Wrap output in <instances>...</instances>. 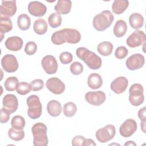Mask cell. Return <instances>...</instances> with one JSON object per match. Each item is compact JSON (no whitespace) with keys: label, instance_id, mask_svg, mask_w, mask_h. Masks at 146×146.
Returning a JSON list of instances; mask_svg holds the SVG:
<instances>
[{"label":"cell","instance_id":"cell-1","mask_svg":"<svg viewBox=\"0 0 146 146\" xmlns=\"http://www.w3.org/2000/svg\"><path fill=\"white\" fill-rule=\"evenodd\" d=\"M51 42L56 45H60L66 42L75 44L80 42L81 34L74 29L65 28L54 32L51 36Z\"/></svg>","mask_w":146,"mask_h":146},{"label":"cell","instance_id":"cell-2","mask_svg":"<svg viewBox=\"0 0 146 146\" xmlns=\"http://www.w3.org/2000/svg\"><path fill=\"white\" fill-rule=\"evenodd\" d=\"M77 56L82 60L91 70H98L102 63V59L95 53L86 47H79L76 50Z\"/></svg>","mask_w":146,"mask_h":146},{"label":"cell","instance_id":"cell-3","mask_svg":"<svg viewBox=\"0 0 146 146\" xmlns=\"http://www.w3.org/2000/svg\"><path fill=\"white\" fill-rule=\"evenodd\" d=\"M47 128L43 123L38 122L31 128L33 135V144L34 146H46L48 145V140L47 135Z\"/></svg>","mask_w":146,"mask_h":146},{"label":"cell","instance_id":"cell-4","mask_svg":"<svg viewBox=\"0 0 146 146\" xmlns=\"http://www.w3.org/2000/svg\"><path fill=\"white\" fill-rule=\"evenodd\" d=\"M114 17L112 13L107 10L102 11L93 18L92 24L94 29L98 31H102L108 29L112 23Z\"/></svg>","mask_w":146,"mask_h":146},{"label":"cell","instance_id":"cell-5","mask_svg":"<svg viewBox=\"0 0 146 146\" xmlns=\"http://www.w3.org/2000/svg\"><path fill=\"white\" fill-rule=\"evenodd\" d=\"M29 107L27 115L32 119L39 118L42 114V106L39 97L36 95H32L27 98L26 100Z\"/></svg>","mask_w":146,"mask_h":146},{"label":"cell","instance_id":"cell-6","mask_svg":"<svg viewBox=\"0 0 146 146\" xmlns=\"http://www.w3.org/2000/svg\"><path fill=\"white\" fill-rule=\"evenodd\" d=\"M144 88L139 83L132 84L129 90V101L133 106H139L144 100Z\"/></svg>","mask_w":146,"mask_h":146},{"label":"cell","instance_id":"cell-7","mask_svg":"<svg viewBox=\"0 0 146 146\" xmlns=\"http://www.w3.org/2000/svg\"><path fill=\"white\" fill-rule=\"evenodd\" d=\"M116 134V129L114 125L108 124L97 130L95 133L97 140L102 143H107L112 140Z\"/></svg>","mask_w":146,"mask_h":146},{"label":"cell","instance_id":"cell-8","mask_svg":"<svg viewBox=\"0 0 146 146\" xmlns=\"http://www.w3.org/2000/svg\"><path fill=\"white\" fill-rule=\"evenodd\" d=\"M146 35L144 31L136 30L127 39L126 43L129 47L135 48L145 44Z\"/></svg>","mask_w":146,"mask_h":146},{"label":"cell","instance_id":"cell-9","mask_svg":"<svg viewBox=\"0 0 146 146\" xmlns=\"http://www.w3.org/2000/svg\"><path fill=\"white\" fill-rule=\"evenodd\" d=\"M1 66L7 72H15L18 68V62L16 57L12 54H6L1 59Z\"/></svg>","mask_w":146,"mask_h":146},{"label":"cell","instance_id":"cell-10","mask_svg":"<svg viewBox=\"0 0 146 146\" xmlns=\"http://www.w3.org/2000/svg\"><path fill=\"white\" fill-rule=\"evenodd\" d=\"M137 125L136 121L132 119L125 120L120 125L119 133L124 137L131 136L137 130Z\"/></svg>","mask_w":146,"mask_h":146},{"label":"cell","instance_id":"cell-11","mask_svg":"<svg viewBox=\"0 0 146 146\" xmlns=\"http://www.w3.org/2000/svg\"><path fill=\"white\" fill-rule=\"evenodd\" d=\"M46 86L50 92L56 95L62 94L66 88L64 83L56 77L49 78L46 82Z\"/></svg>","mask_w":146,"mask_h":146},{"label":"cell","instance_id":"cell-12","mask_svg":"<svg viewBox=\"0 0 146 146\" xmlns=\"http://www.w3.org/2000/svg\"><path fill=\"white\" fill-rule=\"evenodd\" d=\"M106 99V94L102 91H90L85 94L86 100L92 106H100L105 102Z\"/></svg>","mask_w":146,"mask_h":146},{"label":"cell","instance_id":"cell-13","mask_svg":"<svg viewBox=\"0 0 146 146\" xmlns=\"http://www.w3.org/2000/svg\"><path fill=\"white\" fill-rule=\"evenodd\" d=\"M145 63L144 56L141 54H135L130 56L126 60L125 64L129 70L134 71L143 67Z\"/></svg>","mask_w":146,"mask_h":146},{"label":"cell","instance_id":"cell-14","mask_svg":"<svg viewBox=\"0 0 146 146\" xmlns=\"http://www.w3.org/2000/svg\"><path fill=\"white\" fill-rule=\"evenodd\" d=\"M42 66L47 74H55L58 70V64L55 58L50 55L44 56L42 60Z\"/></svg>","mask_w":146,"mask_h":146},{"label":"cell","instance_id":"cell-15","mask_svg":"<svg viewBox=\"0 0 146 146\" xmlns=\"http://www.w3.org/2000/svg\"><path fill=\"white\" fill-rule=\"evenodd\" d=\"M17 11L16 1H2L0 6V15L11 17Z\"/></svg>","mask_w":146,"mask_h":146},{"label":"cell","instance_id":"cell-16","mask_svg":"<svg viewBox=\"0 0 146 146\" xmlns=\"http://www.w3.org/2000/svg\"><path fill=\"white\" fill-rule=\"evenodd\" d=\"M128 85V79L124 76H119L114 79L111 83V90L117 94L124 92Z\"/></svg>","mask_w":146,"mask_h":146},{"label":"cell","instance_id":"cell-17","mask_svg":"<svg viewBox=\"0 0 146 146\" xmlns=\"http://www.w3.org/2000/svg\"><path fill=\"white\" fill-rule=\"evenodd\" d=\"M28 11L29 13L34 17H42L46 11L47 7L45 5L39 1H32L29 3Z\"/></svg>","mask_w":146,"mask_h":146},{"label":"cell","instance_id":"cell-18","mask_svg":"<svg viewBox=\"0 0 146 146\" xmlns=\"http://www.w3.org/2000/svg\"><path fill=\"white\" fill-rule=\"evenodd\" d=\"M3 107L10 113L15 112L18 107V101L15 95L7 94L5 95L2 100Z\"/></svg>","mask_w":146,"mask_h":146},{"label":"cell","instance_id":"cell-19","mask_svg":"<svg viewBox=\"0 0 146 146\" xmlns=\"http://www.w3.org/2000/svg\"><path fill=\"white\" fill-rule=\"evenodd\" d=\"M23 42L21 38L14 36L9 37L5 41L6 47L10 51H18L20 50L23 46Z\"/></svg>","mask_w":146,"mask_h":146},{"label":"cell","instance_id":"cell-20","mask_svg":"<svg viewBox=\"0 0 146 146\" xmlns=\"http://www.w3.org/2000/svg\"><path fill=\"white\" fill-rule=\"evenodd\" d=\"M72 2L70 0H59L54 7V10L59 14H67L71 9Z\"/></svg>","mask_w":146,"mask_h":146},{"label":"cell","instance_id":"cell-21","mask_svg":"<svg viewBox=\"0 0 146 146\" xmlns=\"http://www.w3.org/2000/svg\"><path fill=\"white\" fill-rule=\"evenodd\" d=\"M47 110L50 116L56 117L60 115L62 112V105L58 101L52 100L48 102L47 105Z\"/></svg>","mask_w":146,"mask_h":146},{"label":"cell","instance_id":"cell-22","mask_svg":"<svg viewBox=\"0 0 146 146\" xmlns=\"http://www.w3.org/2000/svg\"><path fill=\"white\" fill-rule=\"evenodd\" d=\"M12 29L13 23L10 17L0 15V32L1 40L3 39L5 33L9 32Z\"/></svg>","mask_w":146,"mask_h":146},{"label":"cell","instance_id":"cell-23","mask_svg":"<svg viewBox=\"0 0 146 146\" xmlns=\"http://www.w3.org/2000/svg\"><path fill=\"white\" fill-rule=\"evenodd\" d=\"M129 23L132 29L137 30L143 26L144 18L140 13H132L129 17Z\"/></svg>","mask_w":146,"mask_h":146},{"label":"cell","instance_id":"cell-24","mask_svg":"<svg viewBox=\"0 0 146 146\" xmlns=\"http://www.w3.org/2000/svg\"><path fill=\"white\" fill-rule=\"evenodd\" d=\"M103 84V80L101 76L97 73H92L89 75L87 79L88 87L93 90L99 88Z\"/></svg>","mask_w":146,"mask_h":146},{"label":"cell","instance_id":"cell-25","mask_svg":"<svg viewBox=\"0 0 146 146\" xmlns=\"http://www.w3.org/2000/svg\"><path fill=\"white\" fill-rule=\"evenodd\" d=\"M127 31V25L126 22L123 19L117 21L113 29L114 35L117 38H120L125 34Z\"/></svg>","mask_w":146,"mask_h":146},{"label":"cell","instance_id":"cell-26","mask_svg":"<svg viewBox=\"0 0 146 146\" xmlns=\"http://www.w3.org/2000/svg\"><path fill=\"white\" fill-rule=\"evenodd\" d=\"M129 2L127 0H115L112 5V10L115 14H122L128 7Z\"/></svg>","mask_w":146,"mask_h":146},{"label":"cell","instance_id":"cell-27","mask_svg":"<svg viewBox=\"0 0 146 146\" xmlns=\"http://www.w3.org/2000/svg\"><path fill=\"white\" fill-rule=\"evenodd\" d=\"M47 23L44 19L39 18L35 21L33 25V29L36 34L38 35H43L47 32Z\"/></svg>","mask_w":146,"mask_h":146},{"label":"cell","instance_id":"cell-28","mask_svg":"<svg viewBox=\"0 0 146 146\" xmlns=\"http://www.w3.org/2000/svg\"><path fill=\"white\" fill-rule=\"evenodd\" d=\"M113 44L107 41H104L100 43L97 46L98 52L103 56H108L111 54L113 50Z\"/></svg>","mask_w":146,"mask_h":146},{"label":"cell","instance_id":"cell-29","mask_svg":"<svg viewBox=\"0 0 146 146\" xmlns=\"http://www.w3.org/2000/svg\"><path fill=\"white\" fill-rule=\"evenodd\" d=\"M17 25L21 30H27L30 27L31 19L27 14H22L17 18Z\"/></svg>","mask_w":146,"mask_h":146},{"label":"cell","instance_id":"cell-30","mask_svg":"<svg viewBox=\"0 0 146 146\" xmlns=\"http://www.w3.org/2000/svg\"><path fill=\"white\" fill-rule=\"evenodd\" d=\"M63 114L68 117H72L75 115L77 111L76 105L71 102H67L63 106Z\"/></svg>","mask_w":146,"mask_h":146},{"label":"cell","instance_id":"cell-31","mask_svg":"<svg viewBox=\"0 0 146 146\" xmlns=\"http://www.w3.org/2000/svg\"><path fill=\"white\" fill-rule=\"evenodd\" d=\"M62 17L60 14L57 13H53L51 14L48 18V22L50 26L53 29L56 28L61 25Z\"/></svg>","mask_w":146,"mask_h":146},{"label":"cell","instance_id":"cell-32","mask_svg":"<svg viewBox=\"0 0 146 146\" xmlns=\"http://www.w3.org/2000/svg\"><path fill=\"white\" fill-rule=\"evenodd\" d=\"M25 120L21 115L14 116L11 121V125L13 128L17 130H22L25 126Z\"/></svg>","mask_w":146,"mask_h":146},{"label":"cell","instance_id":"cell-33","mask_svg":"<svg viewBox=\"0 0 146 146\" xmlns=\"http://www.w3.org/2000/svg\"><path fill=\"white\" fill-rule=\"evenodd\" d=\"M18 84L19 81L17 77L10 76L6 79L4 83V86L7 91H14V90H17Z\"/></svg>","mask_w":146,"mask_h":146},{"label":"cell","instance_id":"cell-34","mask_svg":"<svg viewBox=\"0 0 146 146\" xmlns=\"http://www.w3.org/2000/svg\"><path fill=\"white\" fill-rule=\"evenodd\" d=\"M9 137L14 141H20L25 137V132L22 130H17L13 128L8 131Z\"/></svg>","mask_w":146,"mask_h":146},{"label":"cell","instance_id":"cell-35","mask_svg":"<svg viewBox=\"0 0 146 146\" xmlns=\"http://www.w3.org/2000/svg\"><path fill=\"white\" fill-rule=\"evenodd\" d=\"M16 90L18 94L21 95H25L31 91V85L30 84H29L28 83L25 82H19Z\"/></svg>","mask_w":146,"mask_h":146},{"label":"cell","instance_id":"cell-36","mask_svg":"<svg viewBox=\"0 0 146 146\" xmlns=\"http://www.w3.org/2000/svg\"><path fill=\"white\" fill-rule=\"evenodd\" d=\"M83 71V66L82 64L79 62H74L70 66V71L75 75L81 74Z\"/></svg>","mask_w":146,"mask_h":146},{"label":"cell","instance_id":"cell-37","mask_svg":"<svg viewBox=\"0 0 146 146\" xmlns=\"http://www.w3.org/2000/svg\"><path fill=\"white\" fill-rule=\"evenodd\" d=\"M37 50V45L36 44L32 41L29 42L26 44L25 47V52L28 55H34Z\"/></svg>","mask_w":146,"mask_h":146},{"label":"cell","instance_id":"cell-38","mask_svg":"<svg viewBox=\"0 0 146 146\" xmlns=\"http://www.w3.org/2000/svg\"><path fill=\"white\" fill-rule=\"evenodd\" d=\"M72 59L73 56L72 54L68 51H64L59 55V60L60 62L64 64L70 63L72 62Z\"/></svg>","mask_w":146,"mask_h":146},{"label":"cell","instance_id":"cell-39","mask_svg":"<svg viewBox=\"0 0 146 146\" xmlns=\"http://www.w3.org/2000/svg\"><path fill=\"white\" fill-rule=\"evenodd\" d=\"M128 51L124 46H119L117 47L115 52V56L119 59H124L128 55Z\"/></svg>","mask_w":146,"mask_h":146},{"label":"cell","instance_id":"cell-40","mask_svg":"<svg viewBox=\"0 0 146 146\" xmlns=\"http://www.w3.org/2000/svg\"><path fill=\"white\" fill-rule=\"evenodd\" d=\"M44 82L42 79H36L33 80L31 83V90L34 91H38L42 90L44 87Z\"/></svg>","mask_w":146,"mask_h":146},{"label":"cell","instance_id":"cell-41","mask_svg":"<svg viewBox=\"0 0 146 146\" xmlns=\"http://www.w3.org/2000/svg\"><path fill=\"white\" fill-rule=\"evenodd\" d=\"M10 113L4 107L1 109L0 114V121L1 123H7L10 119Z\"/></svg>","mask_w":146,"mask_h":146},{"label":"cell","instance_id":"cell-42","mask_svg":"<svg viewBox=\"0 0 146 146\" xmlns=\"http://www.w3.org/2000/svg\"><path fill=\"white\" fill-rule=\"evenodd\" d=\"M85 137L81 135L75 136L72 140V145L73 146H82Z\"/></svg>","mask_w":146,"mask_h":146},{"label":"cell","instance_id":"cell-43","mask_svg":"<svg viewBox=\"0 0 146 146\" xmlns=\"http://www.w3.org/2000/svg\"><path fill=\"white\" fill-rule=\"evenodd\" d=\"M138 117L141 121L146 122V108L145 107L140 109L138 111Z\"/></svg>","mask_w":146,"mask_h":146},{"label":"cell","instance_id":"cell-44","mask_svg":"<svg viewBox=\"0 0 146 146\" xmlns=\"http://www.w3.org/2000/svg\"><path fill=\"white\" fill-rule=\"evenodd\" d=\"M96 144L95 143L94 140L91 139H86L82 144V146H95Z\"/></svg>","mask_w":146,"mask_h":146},{"label":"cell","instance_id":"cell-45","mask_svg":"<svg viewBox=\"0 0 146 146\" xmlns=\"http://www.w3.org/2000/svg\"><path fill=\"white\" fill-rule=\"evenodd\" d=\"M145 123L146 122H143V121H141V123H140L141 129L144 133H145Z\"/></svg>","mask_w":146,"mask_h":146},{"label":"cell","instance_id":"cell-46","mask_svg":"<svg viewBox=\"0 0 146 146\" xmlns=\"http://www.w3.org/2000/svg\"><path fill=\"white\" fill-rule=\"evenodd\" d=\"M124 145L125 146V145H135V146H136V144L133 141H128L124 144Z\"/></svg>","mask_w":146,"mask_h":146}]
</instances>
